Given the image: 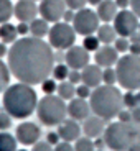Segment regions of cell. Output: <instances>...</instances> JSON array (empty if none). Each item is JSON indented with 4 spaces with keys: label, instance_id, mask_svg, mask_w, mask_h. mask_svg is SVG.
<instances>
[{
    "label": "cell",
    "instance_id": "6da1fadb",
    "mask_svg": "<svg viewBox=\"0 0 140 151\" xmlns=\"http://www.w3.org/2000/svg\"><path fill=\"white\" fill-rule=\"evenodd\" d=\"M8 68L20 82L41 84L54 68L51 45L36 36H23L12 43L8 49Z\"/></svg>",
    "mask_w": 140,
    "mask_h": 151
},
{
    "label": "cell",
    "instance_id": "7a4b0ae2",
    "mask_svg": "<svg viewBox=\"0 0 140 151\" xmlns=\"http://www.w3.org/2000/svg\"><path fill=\"white\" fill-rule=\"evenodd\" d=\"M38 105L36 92L30 84L20 82L8 86L4 92V109L13 118H27Z\"/></svg>",
    "mask_w": 140,
    "mask_h": 151
},
{
    "label": "cell",
    "instance_id": "3957f363",
    "mask_svg": "<svg viewBox=\"0 0 140 151\" xmlns=\"http://www.w3.org/2000/svg\"><path fill=\"white\" fill-rule=\"evenodd\" d=\"M89 104H91V110L94 112V115L104 120H110L117 117L124 107V94L115 86L101 84L92 91Z\"/></svg>",
    "mask_w": 140,
    "mask_h": 151
},
{
    "label": "cell",
    "instance_id": "277c9868",
    "mask_svg": "<svg viewBox=\"0 0 140 151\" xmlns=\"http://www.w3.org/2000/svg\"><path fill=\"white\" fill-rule=\"evenodd\" d=\"M117 84L125 91H139L140 89V56L124 54L119 58L115 64Z\"/></svg>",
    "mask_w": 140,
    "mask_h": 151
},
{
    "label": "cell",
    "instance_id": "5b68a950",
    "mask_svg": "<svg viewBox=\"0 0 140 151\" xmlns=\"http://www.w3.org/2000/svg\"><path fill=\"white\" fill-rule=\"evenodd\" d=\"M38 118L46 127H54L66 120L68 115V105L59 95H45L36 105Z\"/></svg>",
    "mask_w": 140,
    "mask_h": 151
},
{
    "label": "cell",
    "instance_id": "8992f818",
    "mask_svg": "<svg viewBox=\"0 0 140 151\" xmlns=\"http://www.w3.org/2000/svg\"><path fill=\"white\" fill-rule=\"evenodd\" d=\"M104 140L112 151H127L133 145L135 130L130 127V123L115 122V123H110L106 128Z\"/></svg>",
    "mask_w": 140,
    "mask_h": 151
},
{
    "label": "cell",
    "instance_id": "52a82bcc",
    "mask_svg": "<svg viewBox=\"0 0 140 151\" xmlns=\"http://www.w3.org/2000/svg\"><path fill=\"white\" fill-rule=\"evenodd\" d=\"M76 30L71 23H66V22H58L53 23V27L49 28V33H48V40H49V45L51 48L54 49H69L71 46H74L76 43Z\"/></svg>",
    "mask_w": 140,
    "mask_h": 151
},
{
    "label": "cell",
    "instance_id": "ba28073f",
    "mask_svg": "<svg viewBox=\"0 0 140 151\" xmlns=\"http://www.w3.org/2000/svg\"><path fill=\"white\" fill-rule=\"evenodd\" d=\"M73 27H74L76 33L81 35V36L94 35L101 27V18H99L97 12L84 7L76 12L74 20H73Z\"/></svg>",
    "mask_w": 140,
    "mask_h": 151
},
{
    "label": "cell",
    "instance_id": "9c48e42d",
    "mask_svg": "<svg viewBox=\"0 0 140 151\" xmlns=\"http://www.w3.org/2000/svg\"><path fill=\"white\" fill-rule=\"evenodd\" d=\"M112 25H114V28H115L119 36L130 38L135 31H139L140 18L132 8H125V10H119V13L114 18Z\"/></svg>",
    "mask_w": 140,
    "mask_h": 151
},
{
    "label": "cell",
    "instance_id": "30bf717a",
    "mask_svg": "<svg viewBox=\"0 0 140 151\" xmlns=\"http://www.w3.org/2000/svg\"><path fill=\"white\" fill-rule=\"evenodd\" d=\"M38 8H40V17L45 18L48 23L61 22L65 12L68 10L65 0H41Z\"/></svg>",
    "mask_w": 140,
    "mask_h": 151
},
{
    "label": "cell",
    "instance_id": "8fae6325",
    "mask_svg": "<svg viewBox=\"0 0 140 151\" xmlns=\"http://www.w3.org/2000/svg\"><path fill=\"white\" fill-rule=\"evenodd\" d=\"M91 61L89 51L84 46H71L69 49H66V59L65 63L69 66L71 69H84Z\"/></svg>",
    "mask_w": 140,
    "mask_h": 151
},
{
    "label": "cell",
    "instance_id": "7c38bea8",
    "mask_svg": "<svg viewBox=\"0 0 140 151\" xmlns=\"http://www.w3.org/2000/svg\"><path fill=\"white\" fill-rule=\"evenodd\" d=\"M40 13V8L35 4V0H18L13 8V17L18 18V22L31 23Z\"/></svg>",
    "mask_w": 140,
    "mask_h": 151
},
{
    "label": "cell",
    "instance_id": "4fadbf2b",
    "mask_svg": "<svg viewBox=\"0 0 140 151\" xmlns=\"http://www.w3.org/2000/svg\"><path fill=\"white\" fill-rule=\"evenodd\" d=\"M17 140L20 141L22 145H35L40 136H41V130L40 127L31 122H25V123H20L17 127Z\"/></svg>",
    "mask_w": 140,
    "mask_h": 151
},
{
    "label": "cell",
    "instance_id": "5bb4252c",
    "mask_svg": "<svg viewBox=\"0 0 140 151\" xmlns=\"http://www.w3.org/2000/svg\"><path fill=\"white\" fill-rule=\"evenodd\" d=\"M94 61L101 68H112L119 61V51L114 48V45H102L96 51Z\"/></svg>",
    "mask_w": 140,
    "mask_h": 151
},
{
    "label": "cell",
    "instance_id": "9a60e30c",
    "mask_svg": "<svg viewBox=\"0 0 140 151\" xmlns=\"http://www.w3.org/2000/svg\"><path fill=\"white\" fill-rule=\"evenodd\" d=\"M91 112V104L86 102V99L76 97L71 99L68 104V115L74 120H86Z\"/></svg>",
    "mask_w": 140,
    "mask_h": 151
},
{
    "label": "cell",
    "instance_id": "2e32d148",
    "mask_svg": "<svg viewBox=\"0 0 140 151\" xmlns=\"http://www.w3.org/2000/svg\"><path fill=\"white\" fill-rule=\"evenodd\" d=\"M83 132L89 138H97V136H101L106 132V120L97 117V115L87 117L83 123Z\"/></svg>",
    "mask_w": 140,
    "mask_h": 151
},
{
    "label": "cell",
    "instance_id": "e0dca14e",
    "mask_svg": "<svg viewBox=\"0 0 140 151\" xmlns=\"http://www.w3.org/2000/svg\"><path fill=\"white\" fill-rule=\"evenodd\" d=\"M102 71L101 66L97 64H87L84 69H81V74H83V84L89 86L91 89H96L102 84Z\"/></svg>",
    "mask_w": 140,
    "mask_h": 151
},
{
    "label": "cell",
    "instance_id": "ac0fdd59",
    "mask_svg": "<svg viewBox=\"0 0 140 151\" xmlns=\"http://www.w3.org/2000/svg\"><path fill=\"white\" fill-rule=\"evenodd\" d=\"M58 133H59L61 140L63 141H76L78 138H81V127L78 125V122L74 120V118H71V120H65L63 123H59V127H58Z\"/></svg>",
    "mask_w": 140,
    "mask_h": 151
},
{
    "label": "cell",
    "instance_id": "d6986e66",
    "mask_svg": "<svg viewBox=\"0 0 140 151\" xmlns=\"http://www.w3.org/2000/svg\"><path fill=\"white\" fill-rule=\"evenodd\" d=\"M96 12H97V15L102 23H112L114 18L119 13V7L115 4V0H102L97 5V10Z\"/></svg>",
    "mask_w": 140,
    "mask_h": 151
},
{
    "label": "cell",
    "instance_id": "ffe728a7",
    "mask_svg": "<svg viewBox=\"0 0 140 151\" xmlns=\"http://www.w3.org/2000/svg\"><path fill=\"white\" fill-rule=\"evenodd\" d=\"M96 35H97V38L101 40L102 45H114V41H115L117 36H119L112 23H102V25L99 27V30L96 31Z\"/></svg>",
    "mask_w": 140,
    "mask_h": 151
},
{
    "label": "cell",
    "instance_id": "44dd1931",
    "mask_svg": "<svg viewBox=\"0 0 140 151\" xmlns=\"http://www.w3.org/2000/svg\"><path fill=\"white\" fill-rule=\"evenodd\" d=\"M30 33L31 36H36V38H43L49 33V27H48V22L45 18H35L33 22L30 23Z\"/></svg>",
    "mask_w": 140,
    "mask_h": 151
},
{
    "label": "cell",
    "instance_id": "7402d4cb",
    "mask_svg": "<svg viewBox=\"0 0 140 151\" xmlns=\"http://www.w3.org/2000/svg\"><path fill=\"white\" fill-rule=\"evenodd\" d=\"M17 36H18L17 27L10 25L8 22L0 25V40H2V43H15Z\"/></svg>",
    "mask_w": 140,
    "mask_h": 151
},
{
    "label": "cell",
    "instance_id": "603a6c76",
    "mask_svg": "<svg viewBox=\"0 0 140 151\" xmlns=\"http://www.w3.org/2000/svg\"><path fill=\"white\" fill-rule=\"evenodd\" d=\"M58 95H59L63 100H71V99H74L76 95V87L73 82H66V81H61L59 84H58Z\"/></svg>",
    "mask_w": 140,
    "mask_h": 151
},
{
    "label": "cell",
    "instance_id": "cb8c5ba5",
    "mask_svg": "<svg viewBox=\"0 0 140 151\" xmlns=\"http://www.w3.org/2000/svg\"><path fill=\"white\" fill-rule=\"evenodd\" d=\"M0 151H17V138L7 132H0Z\"/></svg>",
    "mask_w": 140,
    "mask_h": 151
},
{
    "label": "cell",
    "instance_id": "d4e9b609",
    "mask_svg": "<svg viewBox=\"0 0 140 151\" xmlns=\"http://www.w3.org/2000/svg\"><path fill=\"white\" fill-rule=\"evenodd\" d=\"M13 8H15V5L10 0H0V25L7 23L13 17Z\"/></svg>",
    "mask_w": 140,
    "mask_h": 151
},
{
    "label": "cell",
    "instance_id": "484cf974",
    "mask_svg": "<svg viewBox=\"0 0 140 151\" xmlns=\"http://www.w3.org/2000/svg\"><path fill=\"white\" fill-rule=\"evenodd\" d=\"M83 46L89 51V53H96V51L102 46V43H101V40L97 38V35H87L83 40Z\"/></svg>",
    "mask_w": 140,
    "mask_h": 151
},
{
    "label": "cell",
    "instance_id": "4316f807",
    "mask_svg": "<svg viewBox=\"0 0 140 151\" xmlns=\"http://www.w3.org/2000/svg\"><path fill=\"white\" fill-rule=\"evenodd\" d=\"M10 68L5 64L4 61L0 59V92H5V89L8 87L10 82Z\"/></svg>",
    "mask_w": 140,
    "mask_h": 151
},
{
    "label": "cell",
    "instance_id": "83f0119b",
    "mask_svg": "<svg viewBox=\"0 0 140 151\" xmlns=\"http://www.w3.org/2000/svg\"><path fill=\"white\" fill-rule=\"evenodd\" d=\"M69 71H71V68H69L68 64H63V63H61V64H56L53 68V72H51V74H53V79H56V81H66L68 79V76H69Z\"/></svg>",
    "mask_w": 140,
    "mask_h": 151
},
{
    "label": "cell",
    "instance_id": "f1b7e54d",
    "mask_svg": "<svg viewBox=\"0 0 140 151\" xmlns=\"http://www.w3.org/2000/svg\"><path fill=\"white\" fill-rule=\"evenodd\" d=\"M94 141L89 138V136H84V138H78L74 145V151H96L94 150Z\"/></svg>",
    "mask_w": 140,
    "mask_h": 151
},
{
    "label": "cell",
    "instance_id": "f546056e",
    "mask_svg": "<svg viewBox=\"0 0 140 151\" xmlns=\"http://www.w3.org/2000/svg\"><path fill=\"white\" fill-rule=\"evenodd\" d=\"M130 38L125 36H117V40L114 41V48L119 51V54H127L130 51Z\"/></svg>",
    "mask_w": 140,
    "mask_h": 151
},
{
    "label": "cell",
    "instance_id": "4dcf8cb0",
    "mask_svg": "<svg viewBox=\"0 0 140 151\" xmlns=\"http://www.w3.org/2000/svg\"><path fill=\"white\" fill-rule=\"evenodd\" d=\"M102 82L109 84V86H115V84H117V72H115V68H104Z\"/></svg>",
    "mask_w": 140,
    "mask_h": 151
},
{
    "label": "cell",
    "instance_id": "1f68e13d",
    "mask_svg": "<svg viewBox=\"0 0 140 151\" xmlns=\"http://www.w3.org/2000/svg\"><path fill=\"white\" fill-rule=\"evenodd\" d=\"M137 105H140L139 99H137V94H133V91H127L124 94V107L132 110L133 107H137Z\"/></svg>",
    "mask_w": 140,
    "mask_h": 151
},
{
    "label": "cell",
    "instance_id": "d6a6232c",
    "mask_svg": "<svg viewBox=\"0 0 140 151\" xmlns=\"http://www.w3.org/2000/svg\"><path fill=\"white\" fill-rule=\"evenodd\" d=\"M41 89L46 95H51L58 91V84H56V79H46L41 82Z\"/></svg>",
    "mask_w": 140,
    "mask_h": 151
},
{
    "label": "cell",
    "instance_id": "836d02e7",
    "mask_svg": "<svg viewBox=\"0 0 140 151\" xmlns=\"http://www.w3.org/2000/svg\"><path fill=\"white\" fill-rule=\"evenodd\" d=\"M91 94H92L91 87L86 86V84H83V82L76 87V95H78V97H81V99H89V97H91Z\"/></svg>",
    "mask_w": 140,
    "mask_h": 151
},
{
    "label": "cell",
    "instance_id": "e575fe53",
    "mask_svg": "<svg viewBox=\"0 0 140 151\" xmlns=\"http://www.w3.org/2000/svg\"><path fill=\"white\" fill-rule=\"evenodd\" d=\"M65 2H66V7L74 12L81 10V8H84L87 5V0H65Z\"/></svg>",
    "mask_w": 140,
    "mask_h": 151
},
{
    "label": "cell",
    "instance_id": "d590c367",
    "mask_svg": "<svg viewBox=\"0 0 140 151\" xmlns=\"http://www.w3.org/2000/svg\"><path fill=\"white\" fill-rule=\"evenodd\" d=\"M12 115L8 112H0V130H7L12 125Z\"/></svg>",
    "mask_w": 140,
    "mask_h": 151
},
{
    "label": "cell",
    "instance_id": "8d00e7d4",
    "mask_svg": "<svg viewBox=\"0 0 140 151\" xmlns=\"http://www.w3.org/2000/svg\"><path fill=\"white\" fill-rule=\"evenodd\" d=\"M68 81L73 82L74 86L83 82V74H81L79 69H71V71H69V76H68Z\"/></svg>",
    "mask_w": 140,
    "mask_h": 151
},
{
    "label": "cell",
    "instance_id": "74e56055",
    "mask_svg": "<svg viewBox=\"0 0 140 151\" xmlns=\"http://www.w3.org/2000/svg\"><path fill=\"white\" fill-rule=\"evenodd\" d=\"M31 151H54V150L51 148V145L48 141H36L33 145V150Z\"/></svg>",
    "mask_w": 140,
    "mask_h": 151
},
{
    "label": "cell",
    "instance_id": "f35d334b",
    "mask_svg": "<svg viewBox=\"0 0 140 151\" xmlns=\"http://www.w3.org/2000/svg\"><path fill=\"white\" fill-rule=\"evenodd\" d=\"M117 117H119V122L130 123V122H132V112H130V110H120Z\"/></svg>",
    "mask_w": 140,
    "mask_h": 151
},
{
    "label": "cell",
    "instance_id": "ab89813d",
    "mask_svg": "<svg viewBox=\"0 0 140 151\" xmlns=\"http://www.w3.org/2000/svg\"><path fill=\"white\" fill-rule=\"evenodd\" d=\"M17 30H18V35L25 36L27 33H30V23H25V22H20L17 25Z\"/></svg>",
    "mask_w": 140,
    "mask_h": 151
},
{
    "label": "cell",
    "instance_id": "60d3db41",
    "mask_svg": "<svg viewBox=\"0 0 140 151\" xmlns=\"http://www.w3.org/2000/svg\"><path fill=\"white\" fill-rule=\"evenodd\" d=\"M59 138H61V136H59V133H54V132H51V133H48V140H46V141H48V143L49 145H58V143H59Z\"/></svg>",
    "mask_w": 140,
    "mask_h": 151
},
{
    "label": "cell",
    "instance_id": "b9f144b4",
    "mask_svg": "<svg viewBox=\"0 0 140 151\" xmlns=\"http://www.w3.org/2000/svg\"><path fill=\"white\" fill-rule=\"evenodd\" d=\"M54 151H74V150H73V146L69 145V141H63V143H58L56 145Z\"/></svg>",
    "mask_w": 140,
    "mask_h": 151
},
{
    "label": "cell",
    "instance_id": "7bdbcfd3",
    "mask_svg": "<svg viewBox=\"0 0 140 151\" xmlns=\"http://www.w3.org/2000/svg\"><path fill=\"white\" fill-rule=\"evenodd\" d=\"M74 15H76V12L71 10V8H68V10L65 12V15H63V22L73 23V20H74Z\"/></svg>",
    "mask_w": 140,
    "mask_h": 151
},
{
    "label": "cell",
    "instance_id": "ee69618b",
    "mask_svg": "<svg viewBox=\"0 0 140 151\" xmlns=\"http://www.w3.org/2000/svg\"><path fill=\"white\" fill-rule=\"evenodd\" d=\"M130 112H132V122H135V123H140V105L133 107Z\"/></svg>",
    "mask_w": 140,
    "mask_h": 151
},
{
    "label": "cell",
    "instance_id": "f6af8a7d",
    "mask_svg": "<svg viewBox=\"0 0 140 151\" xmlns=\"http://www.w3.org/2000/svg\"><path fill=\"white\" fill-rule=\"evenodd\" d=\"M65 59H66V53H63V49H58L56 53H54V63L61 64Z\"/></svg>",
    "mask_w": 140,
    "mask_h": 151
},
{
    "label": "cell",
    "instance_id": "bcb514c9",
    "mask_svg": "<svg viewBox=\"0 0 140 151\" xmlns=\"http://www.w3.org/2000/svg\"><path fill=\"white\" fill-rule=\"evenodd\" d=\"M130 8L135 12L140 18V0H130Z\"/></svg>",
    "mask_w": 140,
    "mask_h": 151
},
{
    "label": "cell",
    "instance_id": "7dc6e473",
    "mask_svg": "<svg viewBox=\"0 0 140 151\" xmlns=\"http://www.w3.org/2000/svg\"><path fill=\"white\" fill-rule=\"evenodd\" d=\"M119 10H125V8H130V0H115Z\"/></svg>",
    "mask_w": 140,
    "mask_h": 151
},
{
    "label": "cell",
    "instance_id": "c3c4849f",
    "mask_svg": "<svg viewBox=\"0 0 140 151\" xmlns=\"http://www.w3.org/2000/svg\"><path fill=\"white\" fill-rule=\"evenodd\" d=\"M132 43V41H130ZM130 54H135V56H140V43H132L130 45Z\"/></svg>",
    "mask_w": 140,
    "mask_h": 151
},
{
    "label": "cell",
    "instance_id": "681fc988",
    "mask_svg": "<svg viewBox=\"0 0 140 151\" xmlns=\"http://www.w3.org/2000/svg\"><path fill=\"white\" fill-rule=\"evenodd\" d=\"M94 146L97 148V150H104V146H107L106 140H104V138H101V136H97V138H96V141H94Z\"/></svg>",
    "mask_w": 140,
    "mask_h": 151
},
{
    "label": "cell",
    "instance_id": "f907efd6",
    "mask_svg": "<svg viewBox=\"0 0 140 151\" xmlns=\"http://www.w3.org/2000/svg\"><path fill=\"white\" fill-rule=\"evenodd\" d=\"M7 46H5V43H0V58L2 56H5V54H7Z\"/></svg>",
    "mask_w": 140,
    "mask_h": 151
},
{
    "label": "cell",
    "instance_id": "816d5d0a",
    "mask_svg": "<svg viewBox=\"0 0 140 151\" xmlns=\"http://www.w3.org/2000/svg\"><path fill=\"white\" fill-rule=\"evenodd\" d=\"M101 2H102V0H87V4H89V5H94V7H97Z\"/></svg>",
    "mask_w": 140,
    "mask_h": 151
},
{
    "label": "cell",
    "instance_id": "f5cc1de1",
    "mask_svg": "<svg viewBox=\"0 0 140 151\" xmlns=\"http://www.w3.org/2000/svg\"><path fill=\"white\" fill-rule=\"evenodd\" d=\"M129 151H140V143H137V145H132V146L129 148Z\"/></svg>",
    "mask_w": 140,
    "mask_h": 151
},
{
    "label": "cell",
    "instance_id": "db71d44e",
    "mask_svg": "<svg viewBox=\"0 0 140 151\" xmlns=\"http://www.w3.org/2000/svg\"><path fill=\"white\" fill-rule=\"evenodd\" d=\"M137 99H139V104H140V89L137 91Z\"/></svg>",
    "mask_w": 140,
    "mask_h": 151
},
{
    "label": "cell",
    "instance_id": "11a10c76",
    "mask_svg": "<svg viewBox=\"0 0 140 151\" xmlns=\"http://www.w3.org/2000/svg\"><path fill=\"white\" fill-rule=\"evenodd\" d=\"M96 151H104V150H96Z\"/></svg>",
    "mask_w": 140,
    "mask_h": 151
},
{
    "label": "cell",
    "instance_id": "9f6ffc18",
    "mask_svg": "<svg viewBox=\"0 0 140 151\" xmlns=\"http://www.w3.org/2000/svg\"><path fill=\"white\" fill-rule=\"evenodd\" d=\"M139 31H140V25H139Z\"/></svg>",
    "mask_w": 140,
    "mask_h": 151
},
{
    "label": "cell",
    "instance_id": "6f0895ef",
    "mask_svg": "<svg viewBox=\"0 0 140 151\" xmlns=\"http://www.w3.org/2000/svg\"><path fill=\"white\" fill-rule=\"evenodd\" d=\"M22 151H27V150H22Z\"/></svg>",
    "mask_w": 140,
    "mask_h": 151
},
{
    "label": "cell",
    "instance_id": "680465c9",
    "mask_svg": "<svg viewBox=\"0 0 140 151\" xmlns=\"http://www.w3.org/2000/svg\"><path fill=\"white\" fill-rule=\"evenodd\" d=\"M35 2H38V0H35Z\"/></svg>",
    "mask_w": 140,
    "mask_h": 151
}]
</instances>
